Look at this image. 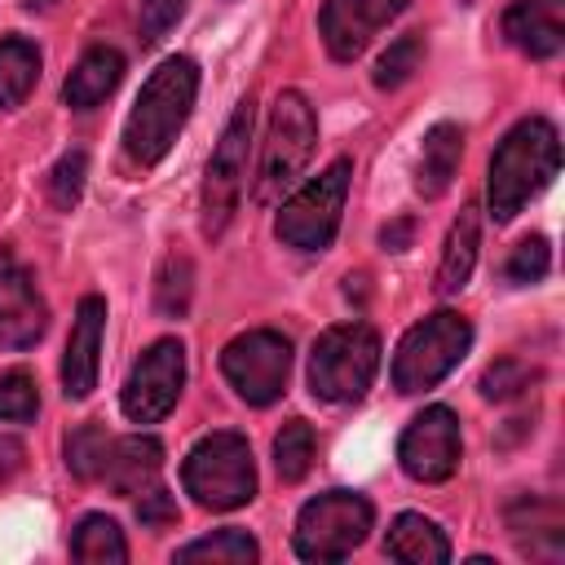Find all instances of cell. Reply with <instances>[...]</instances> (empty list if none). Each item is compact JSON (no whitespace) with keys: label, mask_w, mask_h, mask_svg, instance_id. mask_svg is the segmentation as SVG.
Masks as SVG:
<instances>
[{"label":"cell","mask_w":565,"mask_h":565,"mask_svg":"<svg viewBox=\"0 0 565 565\" xmlns=\"http://www.w3.org/2000/svg\"><path fill=\"white\" fill-rule=\"evenodd\" d=\"M71 556L84 565H119V561H128L124 530L110 516H84L71 534Z\"/></svg>","instance_id":"obj_23"},{"label":"cell","mask_w":565,"mask_h":565,"mask_svg":"<svg viewBox=\"0 0 565 565\" xmlns=\"http://www.w3.org/2000/svg\"><path fill=\"white\" fill-rule=\"evenodd\" d=\"M181 13H185V0H141V9H137L141 40H146V44H159V40L177 26Z\"/></svg>","instance_id":"obj_33"},{"label":"cell","mask_w":565,"mask_h":565,"mask_svg":"<svg viewBox=\"0 0 565 565\" xmlns=\"http://www.w3.org/2000/svg\"><path fill=\"white\" fill-rule=\"evenodd\" d=\"M35 411H40L35 380L26 371H4L0 375V419L22 424V419H35Z\"/></svg>","instance_id":"obj_29"},{"label":"cell","mask_w":565,"mask_h":565,"mask_svg":"<svg viewBox=\"0 0 565 565\" xmlns=\"http://www.w3.org/2000/svg\"><path fill=\"white\" fill-rule=\"evenodd\" d=\"M503 35L530 57H556L565 44V0H512L503 9Z\"/></svg>","instance_id":"obj_16"},{"label":"cell","mask_w":565,"mask_h":565,"mask_svg":"<svg viewBox=\"0 0 565 565\" xmlns=\"http://www.w3.org/2000/svg\"><path fill=\"white\" fill-rule=\"evenodd\" d=\"M247 154H252V97H243L207 159L203 177V234L216 238L230 216L238 212L243 185H247Z\"/></svg>","instance_id":"obj_9"},{"label":"cell","mask_w":565,"mask_h":565,"mask_svg":"<svg viewBox=\"0 0 565 565\" xmlns=\"http://www.w3.org/2000/svg\"><path fill=\"white\" fill-rule=\"evenodd\" d=\"M547 265H552V252H547V243H543V238H521V243L512 247V256H508L503 274H508V282H516V287H530V282H539V278L547 274Z\"/></svg>","instance_id":"obj_32"},{"label":"cell","mask_w":565,"mask_h":565,"mask_svg":"<svg viewBox=\"0 0 565 565\" xmlns=\"http://www.w3.org/2000/svg\"><path fill=\"white\" fill-rule=\"evenodd\" d=\"M402 9H406V0H322L318 26H322L331 57L353 62L375 40V31L388 26Z\"/></svg>","instance_id":"obj_14"},{"label":"cell","mask_w":565,"mask_h":565,"mask_svg":"<svg viewBox=\"0 0 565 565\" xmlns=\"http://www.w3.org/2000/svg\"><path fill=\"white\" fill-rule=\"evenodd\" d=\"M190 291H194V269L185 256H168L159 269V313L181 318L190 309Z\"/></svg>","instance_id":"obj_27"},{"label":"cell","mask_w":565,"mask_h":565,"mask_svg":"<svg viewBox=\"0 0 565 565\" xmlns=\"http://www.w3.org/2000/svg\"><path fill=\"white\" fill-rule=\"evenodd\" d=\"M459 154H463V132H459V124H433L428 137H424V150H419L415 190H419L424 199L446 194V185H450L455 172H459Z\"/></svg>","instance_id":"obj_19"},{"label":"cell","mask_w":565,"mask_h":565,"mask_svg":"<svg viewBox=\"0 0 565 565\" xmlns=\"http://www.w3.org/2000/svg\"><path fill=\"white\" fill-rule=\"evenodd\" d=\"M406 238H411V225L402 221V225H393V230H384V247H393V252H402L406 247Z\"/></svg>","instance_id":"obj_36"},{"label":"cell","mask_w":565,"mask_h":565,"mask_svg":"<svg viewBox=\"0 0 565 565\" xmlns=\"http://www.w3.org/2000/svg\"><path fill=\"white\" fill-rule=\"evenodd\" d=\"M194 93H199V66L190 57L159 62V71L141 84L137 106L128 110V124H124V150L137 168H150L172 150L177 132L190 119Z\"/></svg>","instance_id":"obj_1"},{"label":"cell","mask_w":565,"mask_h":565,"mask_svg":"<svg viewBox=\"0 0 565 565\" xmlns=\"http://www.w3.org/2000/svg\"><path fill=\"white\" fill-rule=\"evenodd\" d=\"M106 450H110V433L97 428V424H79L66 437V468L79 481H97L102 477V463H106Z\"/></svg>","instance_id":"obj_26"},{"label":"cell","mask_w":565,"mask_h":565,"mask_svg":"<svg viewBox=\"0 0 565 565\" xmlns=\"http://www.w3.org/2000/svg\"><path fill=\"white\" fill-rule=\"evenodd\" d=\"M260 547L247 530H216L207 539H194L185 547H177V561H221V565H243V561H256Z\"/></svg>","instance_id":"obj_24"},{"label":"cell","mask_w":565,"mask_h":565,"mask_svg":"<svg viewBox=\"0 0 565 565\" xmlns=\"http://www.w3.org/2000/svg\"><path fill=\"white\" fill-rule=\"evenodd\" d=\"M221 371L225 380L234 384V393L252 406H269L282 397L287 388V371H291V344L282 331H269V327H256V331H243L225 344L221 353Z\"/></svg>","instance_id":"obj_10"},{"label":"cell","mask_w":565,"mask_h":565,"mask_svg":"<svg viewBox=\"0 0 565 565\" xmlns=\"http://www.w3.org/2000/svg\"><path fill=\"white\" fill-rule=\"evenodd\" d=\"M102 331H106V300L84 296L71 322V340L62 353V393L66 397H88L97 388V353H102Z\"/></svg>","instance_id":"obj_15"},{"label":"cell","mask_w":565,"mask_h":565,"mask_svg":"<svg viewBox=\"0 0 565 565\" xmlns=\"http://www.w3.org/2000/svg\"><path fill=\"white\" fill-rule=\"evenodd\" d=\"M159 468H163V446L154 437H141V433L110 437V450H106V463H102L97 481H106L115 494H141V490L154 486Z\"/></svg>","instance_id":"obj_17"},{"label":"cell","mask_w":565,"mask_h":565,"mask_svg":"<svg viewBox=\"0 0 565 565\" xmlns=\"http://www.w3.org/2000/svg\"><path fill=\"white\" fill-rule=\"evenodd\" d=\"M534 380H539V371L525 366L521 358H499V362L481 375V393H486L490 402H508V397H516L521 388H530Z\"/></svg>","instance_id":"obj_30"},{"label":"cell","mask_w":565,"mask_h":565,"mask_svg":"<svg viewBox=\"0 0 565 565\" xmlns=\"http://www.w3.org/2000/svg\"><path fill=\"white\" fill-rule=\"evenodd\" d=\"M84 177H88V154L84 150H66L49 172V199L57 207H71L84 194Z\"/></svg>","instance_id":"obj_31"},{"label":"cell","mask_w":565,"mask_h":565,"mask_svg":"<svg viewBox=\"0 0 565 565\" xmlns=\"http://www.w3.org/2000/svg\"><path fill=\"white\" fill-rule=\"evenodd\" d=\"M384 552H388L393 561H406V565H441V561H450L446 534L437 530V521H428V516H419V512H402V516L388 525Z\"/></svg>","instance_id":"obj_20"},{"label":"cell","mask_w":565,"mask_h":565,"mask_svg":"<svg viewBox=\"0 0 565 565\" xmlns=\"http://www.w3.org/2000/svg\"><path fill=\"white\" fill-rule=\"evenodd\" d=\"M380 371V335L366 322L327 327L309 353V393L322 402H358Z\"/></svg>","instance_id":"obj_4"},{"label":"cell","mask_w":565,"mask_h":565,"mask_svg":"<svg viewBox=\"0 0 565 565\" xmlns=\"http://www.w3.org/2000/svg\"><path fill=\"white\" fill-rule=\"evenodd\" d=\"M137 521H141L146 530H163V525H177V499H172L168 490H159V486L141 490V503H137Z\"/></svg>","instance_id":"obj_34"},{"label":"cell","mask_w":565,"mask_h":565,"mask_svg":"<svg viewBox=\"0 0 565 565\" xmlns=\"http://www.w3.org/2000/svg\"><path fill=\"white\" fill-rule=\"evenodd\" d=\"M22 459H26L22 441H18V437H0V481H9V477L22 468Z\"/></svg>","instance_id":"obj_35"},{"label":"cell","mask_w":565,"mask_h":565,"mask_svg":"<svg viewBox=\"0 0 565 565\" xmlns=\"http://www.w3.org/2000/svg\"><path fill=\"white\" fill-rule=\"evenodd\" d=\"M477 247H481V216L477 207L468 203L450 234H446V247H441V265H437V291L441 296H455L468 278H472V265H477Z\"/></svg>","instance_id":"obj_21"},{"label":"cell","mask_w":565,"mask_h":565,"mask_svg":"<svg viewBox=\"0 0 565 565\" xmlns=\"http://www.w3.org/2000/svg\"><path fill=\"white\" fill-rule=\"evenodd\" d=\"M181 384H185V349L181 340H154L128 371L124 380V415L132 424H159L177 397H181Z\"/></svg>","instance_id":"obj_11"},{"label":"cell","mask_w":565,"mask_h":565,"mask_svg":"<svg viewBox=\"0 0 565 565\" xmlns=\"http://www.w3.org/2000/svg\"><path fill=\"white\" fill-rule=\"evenodd\" d=\"M561 168V137L547 119H521L490 159L486 199L494 221H512Z\"/></svg>","instance_id":"obj_2"},{"label":"cell","mask_w":565,"mask_h":565,"mask_svg":"<svg viewBox=\"0 0 565 565\" xmlns=\"http://www.w3.org/2000/svg\"><path fill=\"white\" fill-rule=\"evenodd\" d=\"M313 463V428L305 419H287L282 433L274 437V468L282 481H300Z\"/></svg>","instance_id":"obj_25"},{"label":"cell","mask_w":565,"mask_h":565,"mask_svg":"<svg viewBox=\"0 0 565 565\" xmlns=\"http://www.w3.org/2000/svg\"><path fill=\"white\" fill-rule=\"evenodd\" d=\"M472 344V322L455 309H437L424 322H415L393 358V388L397 393H424L437 380H446Z\"/></svg>","instance_id":"obj_5"},{"label":"cell","mask_w":565,"mask_h":565,"mask_svg":"<svg viewBox=\"0 0 565 565\" xmlns=\"http://www.w3.org/2000/svg\"><path fill=\"white\" fill-rule=\"evenodd\" d=\"M318 146V119L313 106L287 88L274 97L269 110V132H265V150H260V177H256V199L274 203L287 185H296V177L305 172V163L313 159Z\"/></svg>","instance_id":"obj_6"},{"label":"cell","mask_w":565,"mask_h":565,"mask_svg":"<svg viewBox=\"0 0 565 565\" xmlns=\"http://www.w3.org/2000/svg\"><path fill=\"white\" fill-rule=\"evenodd\" d=\"M119 79H124V57H119V49L97 44V49H88V53L75 62V71H71L66 84H62V97H66L71 110H93V106H102V102L119 88Z\"/></svg>","instance_id":"obj_18"},{"label":"cell","mask_w":565,"mask_h":565,"mask_svg":"<svg viewBox=\"0 0 565 565\" xmlns=\"http://www.w3.org/2000/svg\"><path fill=\"white\" fill-rule=\"evenodd\" d=\"M349 172H353L349 159H335L327 172H318L305 190H296V194L282 203L274 230H278V238H282L287 247L322 252V247L335 238L340 212H344V194H349Z\"/></svg>","instance_id":"obj_8"},{"label":"cell","mask_w":565,"mask_h":565,"mask_svg":"<svg viewBox=\"0 0 565 565\" xmlns=\"http://www.w3.org/2000/svg\"><path fill=\"white\" fill-rule=\"evenodd\" d=\"M419 57H424V40H419V35H402V40H393L388 53L375 62V84H380V88H397V84H406V79L415 75Z\"/></svg>","instance_id":"obj_28"},{"label":"cell","mask_w":565,"mask_h":565,"mask_svg":"<svg viewBox=\"0 0 565 565\" xmlns=\"http://www.w3.org/2000/svg\"><path fill=\"white\" fill-rule=\"evenodd\" d=\"M375 512L353 490H327L296 516V552L305 561H344L371 530Z\"/></svg>","instance_id":"obj_7"},{"label":"cell","mask_w":565,"mask_h":565,"mask_svg":"<svg viewBox=\"0 0 565 565\" xmlns=\"http://www.w3.org/2000/svg\"><path fill=\"white\" fill-rule=\"evenodd\" d=\"M185 494L207 512H230L256 499V463L252 446L238 433H207L181 468Z\"/></svg>","instance_id":"obj_3"},{"label":"cell","mask_w":565,"mask_h":565,"mask_svg":"<svg viewBox=\"0 0 565 565\" xmlns=\"http://www.w3.org/2000/svg\"><path fill=\"white\" fill-rule=\"evenodd\" d=\"M49 331V305L31 269L0 247V349H31Z\"/></svg>","instance_id":"obj_13"},{"label":"cell","mask_w":565,"mask_h":565,"mask_svg":"<svg viewBox=\"0 0 565 565\" xmlns=\"http://www.w3.org/2000/svg\"><path fill=\"white\" fill-rule=\"evenodd\" d=\"M459 455H463V441H459V419H455L450 406L419 411L406 424L402 441H397V459H402L406 477H415V481H446V477H455Z\"/></svg>","instance_id":"obj_12"},{"label":"cell","mask_w":565,"mask_h":565,"mask_svg":"<svg viewBox=\"0 0 565 565\" xmlns=\"http://www.w3.org/2000/svg\"><path fill=\"white\" fill-rule=\"evenodd\" d=\"M40 79V49L22 35L0 40V110H18Z\"/></svg>","instance_id":"obj_22"}]
</instances>
